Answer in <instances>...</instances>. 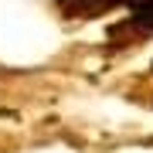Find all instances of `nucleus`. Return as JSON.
Instances as JSON below:
<instances>
[{
	"instance_id": "f257e3e1",
	"label": "nucleus",
	"mask_w": 153,
	"mask_h": 153,
	"mask_svg": "<svg viewBox=\"0 0 153 153\" xmlns=\"http://www.w3.org/2000/svg\"><path fill=\"white\" fill-rule=\"evenodd\" d=\"M55 4H58V10L65 17L85 21V17H102V14H109L116 7H123V4H133V0H55Z\"/></svg>"
},
{
	"instance_id": "f03ea898",
	"label": "nucleus",
	"mask_w": 153,
	"mask_h": 153,
	"mask_svg": "<svg viewBox=\"0 0 153 153\" xmlns=\"http://www.w3.org/2000/svg\"><path fill=\"white\" fill-rule=\"evenodd\" d=\"M129 27H136V31H143V34L153 31V0H133Z\"/></svg>"
}]
</instances>
